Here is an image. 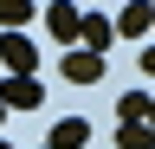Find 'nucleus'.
<instances>
[{"instance_id":"obj_1","label":"nucleus","mask_w":155,"mask_h":149,"mask_svg":"<svg viewBox=\"0 0 155 149\" xmlns=\"http://www.w3.org/2000/svg\"><path fill=\"white\" fill-rule=\"evenodd\" d=\"M32 65H39V46L26 32H0V71L7 78H32Z\"/></svg>"},{"instance_id":"obj_2","label":"nucleus","mask_w":155,"mask_h":149,"mask_svg":"<svg viewBox=\"0 0 155 149\" xmlns=\"http://www.w3.org/2000/svg\"><path fill=\"white\" fill-rule=\"evenodd\" d=\"M58 71H65L71 84H97V78H104L110 65H104V52H91V46H71L65 59H58Z\"/></svg>"},{"instance_id":"obj_3","label":"nucleus","mask_w":155,"mask_h":149,"mask_svg":"<svg viewBox=\"0 0 155 149\" xmlns=\"http://www.w3.org/2000/svg\"><path fill=\"white\" fill-rule=\"evenodd\" d=\"M45 26H52V39H58V46H78V32H84V13H78L71 0H52V7H45Z\"/></svg>"},{"instance_id":"obj_4","label":"nucleus","mask_w":155,"mask_h":149,"mask_svg":"<svg viewBox=\"0 0 155 149\" xmlns=\"http://www.w3.org/2000/svg\"><path fill=\"white\" fill-rule=\"evenodd\" d=\"M0 104L7 110H39L45 91H39V78H7V71H0Z\"/></svg>"},{"instance_id":"obj_5","label":"nucleus","mask_w":155,"mask_h":149,"mask_svg":"<svg viewBox=\"0 0 155 149\" xmlns=\"http://www.w3.org/2000/svg\"><path fill=\"white\" fill-rule=\"evenodd\" d=\"M116 32H123V39H149L155 32V7L149 0H129V7L116 13Z\"/></svg>"},{"instance_id":"obj_6","label":"nucleus","mask_w":155,"mask_h":149,"mask_svg":"<svg viewBox=\"0 0 155 149\" xmlns=\"http://www.w3.org/2000/svg\"><path fill=\"white\" fill-rule=\"evenodd\" d=\"M84 143H91V123L84 117H58L52 136H45V149H84Z\"/></svg>"},{"instance_id":"obj_7","label":"nucleus","mask_w":155,"mask_h":149,"mask_svg":"<svg viewBox=\"0 0 155 149\" xmlns=\"http://www.w3.org/2000/svg\"><path fill=\"white\" fill-rule=\"evenodd\" d=\"M110 39H116V20H104V13H84L78 46H91V52H104V59H110Z\"/></svg>"},{"instance_id":"obj_8","label":"nucleus","mask_w":155,"mask_h":149,"mask_svg":"<svg viewBox=\"0 0 155 149\" xmlns=\"http://www.w3.org/2000/svg\"><path fill=\"white\" fill-rule=\"evenodd\" d=\"M149 97L155 91H123V97H116V117L123 123H149Z\"/></svg>"},{"instance_id":"obj_9","label":"nucleus","mask_w":155,"mask_h":149,"mask_svg":"<svg viewBox=\"0 0 155 149\" xmlns=\"http://www.w3.org/2000/svg\"><path fill=\"white\" fill-rule=\"evenodd\" d=\"M32 20V0H0V32H19Z\"/></svg>"},{"instance_id":"obj_10","label":"nucleus","mask_w":155,"mask_h":149,"mask_svg":"<svg viewBox=\"0 0 155 149\" xmlns=\"http://www.w3.org/2000/svg\"><path fill=\"white\" fill-rule=\"evenodd\" d=\"M116 149H155V130L149 123H123L116 130Z\"/></svg>"},{"instance_id":"obj_11","label":"nucleus","mask_w":155,"mask_h":149,"mask_svg":"<svg viewBox=\"0 0 155 149\" xmlns=\"http://www.w3.org/2000/svg\"><path fill=\"white\" fill-rule=\"evenodd\" d=\"M142 71L155 78V39H142Z\"/></svg>"},{"instance_id":"obj_12","label":"nucleus","mask_w":155,"mask_h":149,"mask_svg":"<svg viewBox=\"0 0 155 149\" xmlns=\"http://www.w3.org/2000/svg\"><path fill=\"white\" fill-rule=\"evenodd\" d=\"M149 130H155V97H149Z\"/></svg>"},{"instance_id":"obj_13","label":"nucleus","mask_w":155,"mask_h":149,"mask_svg":"<svg viewBox=\"0 0 155 149\" xmlns=\"http://www.w3.org/2000/svg\"><path fill=\"white\" fill-rule=\"evenodd\" d=\"M0 149H13V143H7V136H0Z\"/></svg>"},{"instance_id":"obj_14","label":"nucleus","mask_w":155,"mask_h":149,"mask_svg":"<svg viewBox=\"0 0 155 149\" xmlns=\"http://www.w3.org/2000/svg\"><path fill=\"white\" fill-rule=\"evenodd\" d=\"M0 117H7V104H0Z\"/></svg>"},{"instance_id":"obj_15","label":"nucleus","mask_w":155,"mask_h":149,"mask_svg":"<svg viewBox=\"0 0 155 149\" xmlns=\"http://www.w3.org/2000/svg\"><path fill=\"white\" fill-rule=\"evenodd\" d=\"M149 7H155V0H149Z\"/></svg>"}]
</instances>
